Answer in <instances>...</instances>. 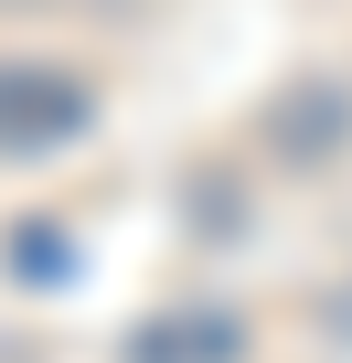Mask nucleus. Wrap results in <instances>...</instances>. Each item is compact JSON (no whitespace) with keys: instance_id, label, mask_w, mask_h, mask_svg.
I'll return each instance as SVG.
<instances>
[{"instance_id":"1","label":"nucleus","mask_w":352,"mask_h":363,"mask_svg":"<svg viewBox=\"0 0 352 363\" xmlns=\"http://www.w3.org/2000/svg\"><path fill=\"white\" fill-rule=\"evenodd\" d=\"M96 128V86L64 65H0V160H43Z\"/></svg>"},{"instance_id":"2","label":"nucleus","mask_w":352,"mask_h":363,"mask_svg":"<svg viewBox=\"0 0 352 363\" xmlns=\"http://www.w3.org/2000/svg\"><path fill=\"white\" fill-rule=\"evenodd\" d=\"M235 342H246V331H235L225 310H203V320H149V331H139V363H235Z\"/></svg>"}]
</instances>
